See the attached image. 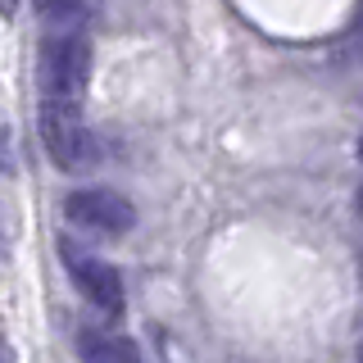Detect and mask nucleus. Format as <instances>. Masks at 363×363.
I'll return each instance as SVG.
<instances>
[{
  "instance_id": "1",
  "label": "nucleus",
  "mask_w": 363,
  "mask_h": 363,
  "mask_svg": "<svg viewBox=\"0 0 363 363\" xmlns=\"http://www.w3.org/2000/svg\"><path fill=\"white\" fill-rule=\"evenodd\" d=\"M37 132H41V145H45V155H50L55 168L82 173V168L96 164V136H91L86 118L77 113L73 100H41Z\"/></svg>"
},
{
  "instance_id": "2",
  "label": "nucleus",
  "mask_w": 363,
  "mask_h": 363,
  "mask_svg": "<svg viewBox=\"0 0 363 363\" xmlns=\"http://www.w3.org/2000/svg\"><path fill=\"white\" fill-rule=\"evenodd\" d=\"M86 77H91V45L73 32L64 37H45L41 41V55H37V82H41V96L45 100H73L86 91Z\"/></svg>"
},
{
  "instance_id": "3",
  "label": "nucleus",
  "mask_w": 363,
  "mask_h": 363,
  "mask_svg": "<svg viewBox=\"0 0 363 363\" xmlns=\"http://www.w3.org/2000/svg\"><path fill=\"white\" fill-rule=\"evenodd\" d=\"M64 218L91 236H128L136 227V209L128 196H118L109 186H82V191H68Z\"/></svg>"
},
{
  "instance_id": "4",
  "label": "nucleus",
  "mask_w": 363,
  "mask_h": 363,
  "mask_svg": "<svg viewBox=\"0 0 363 363\" xmlns=\"http://www.w3.org/2000/svg\"><path fill=\"white\" fill-rule=\"evenodd\" d=\"M60 259H64L68 277H73V286L82 291V300H91L105 313L123 309V277H118L113 264H105L100 255H91V250L73 245V241H60Z\"/></svg>"
},
{
  "instance_id": "5",
  "label": "nucleus",
  "mask_w": 363,
  "mask_h": 363,
  "mask_svg": "<svg viewBox=\"0 0 363 363\" xmlns=\"http://www.w3.org/2000/svg\"><path fill=\"white\" fill-rule=\"evenodd\" d=\"M77 359L82 363H141V350L118 332L82 327V332H77Z\"/></svg>"
},
{
  "instance_id": "6",
  "label": "nucleus",
  "mask_w": 363,
  "mask_h": 363,
  "mask_svg": "<svg viewBox=\"0 0 363 363\" xmlns=\"http://www.w3.org/2000/svg\"><path fill=\"white\" fill-rule=\"evenodd\" d=\"M37 5V14L41 18H50V23H68V18H77L86 9V0H32Z\"/></svg>"
},
{
  "instance_id": "7",
  "label": "nucleus",
  "mask_w": 363,
  "mask_h": 363,
  "mask_svg": "<svg viewBox=\"0 0 363 363\" xmlns=\"http://www.w3.org/2000/svg\"><path fill=\"white\" fill-rule=\"evenodd\" d=\"M14 9H18V0H5V14H14Z\"/></svg>"
},
{
  "instance_id": "8",
  "label": "nucleus",
  "mask_w": 363,
  "mask_h": 363,
  "mask_svg": "<svg viewBox=\"0 0 363 363\" xmlns=\"http://www.w3.org/2000/svg\"><path fill=\"white\" fill-rule=\"evenodd\" d=\"M354 204H359V213H363V186H359V196H354Z\"/></svg>"
},
{
  "instance_id": "9",
  "label": "nucleus",
  "mask_w": 363,
  "mask_h": 363,
  "mask_svg": "<svg viewBox=\"0 0 363 363\" xmlns=\"http://www.w3.org/2000/svg\"><path fill=\"white\" fill-rule=\"evenodd\" d=\"M354 150H359V159H363V132H359V145H354Z\"/></svg>"
}]
</instances>
